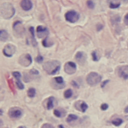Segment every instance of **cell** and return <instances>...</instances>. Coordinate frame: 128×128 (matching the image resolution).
I'll return each instance as SVG.
<instances>
[{
  "label": "cell",
  "mask_w": 128,
  "mask_h": 128,
  "mask_svg": "<svg viewBox=\"0 0 128 128\" xmlns=\"http://www.w3.org/2000/svg\"><path fill=\"white\" fill-rule=\"evenodd\" d=\"M41 128H54V127L50 124H45L42 125Z\"/></svg>",
  "instance_id": "31"
},
{
  "label": "cell",
  "mask_w": 128,
  "mask_h": 128,
  "mask_svg": "<svg viewBox=\"0 0 128 128\" xmlns=\"http://www.w3.org/2000/svg\"><path fill=\"white\" fill-rule=\"evenodd\" d=\"M8 38V32L5 30H4V29H1V31H0V39H1V41L2 42L6 41Z\"/></svg>",
  "instance_id": "13"
},
{
  "label": "cell",
  "mask_w": 128,
  "mask_h": 128,
  "mask_svg": "<svg viewBox=\"0 0 128 128\" xmlns=\"http://www.w3.org/2000/svg\"><path fill=\"white\" fill-rule=\"evenodd\" d=\"M112 123L115 126L118 127V126H120V125L123 123V120H122L121 118H116V119L113 120V121L112 122Z\"/></svg>",
  "instance_id": "16"
},
{
  "label": "cell",
  "mask_w": 128,
  "mask_h": 128,
  "mask_svg": "<svg viewBox=\"0 0 128 128\" xmlns=\"http://www.w3.org/2000/svg\"><path fill=\"white\" fill-rule=\"evenodd\" d=\"M59 127H60V128H64L63 127V125H60Z\"/></svg>",
  "instance_id": "36"
},
{
  "label": "cell",
  "mask_w": 128,
  "mask_h": 128,
  "mask_svg": "<svg viewBox=\"0 0 128 128\" xmlns=\"http://www.w3.org/2000/svg\"><path fill=\"white\" fill-rule=\"evenodd\" d=\"M16 51V47L12 44H7L3 49V54L7 57H11Z\"/></svg>",
  "instance_id": "6"
},
{
  "label": "cell",
  "mask_w": 128,
  "mask_h": 128,
  "mask_svg": "<svg viewBox=\"0 0 128 128\" xmlns=\"http://www.w3.org/2000/svg\"><path fill=\"white\" fill-rule=\"evenodd\" d=\"M107 82H109V80H106V81H105V82H103V85H102V87H103Z\"/></svg>",
  "instance_id": "34"
},
{
  "label": "cell",
  "mask_w": 128,
  "mask_h": 128,
  "mask_svg": "<svg viewBox=\"0 0 128 128\" xmlns=\"http://www.w3.org/2000/svg\"><path fill=\"white\" fill-rule=\"evenodd\" d=\"M101 81V76L96 72H91L87 76V82L91 86H97Z\"/></svg>",
  "instance_id": "3"
},
{
  "label": "cell",
  "mask_w": 128,
  "mask_h": 128,
  "mask_svg": "<svg viewBox=\"0 0 128 128\" xmlns=\"http://www.w3.org/2000/svg\"><path fill=\"white\" fill-rule=\"evenodd\" d=\"M22 114H23L22 110L18 107H12L8 111L9 116L13 118H18L22 116Z\"/></svg>",
  "instance_id": "7"
},
{
  "label": "cell",
  "mask_w": 128,
  "mask_h": 128,
  "mask_svg": "<svg viewBox=\"0 0 128 128\" xmlns=\"http://www.w3.org/2000/svg\"><path fill=\"white\" fill-rule=\"evenodd\" d=\"M16 85H17V86L18 87V88H20V89H23V88H24V86H23V84L20 82V80H17Z\"/></svg>",
  "instance_id": "26"
},
{
  "label": "cell",
  "mask_w": 128,
  "mask_h": 128,
  "mask_svg": "<svg viewBox=\"0 0 128 128\" xmlns=\"http://www.w3.org/2000/svg\"><path fill=\"white\" fill-rule=\"evenodd\" d=\"M124 22L127 25H128V14H126V16H124Z\"/></svg>",
  "instance_id": "33"
},
{
  "label": "cell",
  "mask_w": 128,
  "mask_h": 128,
  "mask_svg": "<svg viewBox=\"0 0 128 128\" xmlns=\"http://www.w3.org/2000/svg\"><path fill=\"white\" fill-rule=\"evenodd\" d=\"M121 3L120 2H110V4H109V7L111 8H117L120 6Z\"/></svg>",
  "instance_id": "21"
},
{
  "label": "cell",
  "mask_w": 128,
  "mask_h": 128,
  "mask_svg": "<svg viewBox=\"0 0 128 128\" xmlns=\"http://www.w3.org/2000/svg\"><path fill=\"white\" fill-rule=\"evenodd\" d=\"M1 16L4 19H10L11 18L14 13L15 9L14 6L8 2H4L1 4Z\"/></svg>",
  "instance_id": "1"
},
{
  "label": "cell",
  "mask_w": 128,
  "mask_h": 128,
  "mask_svg": "<svg viewBox=\"0 0 128 128\" xmlns=\"http://www.w3.org/2000/svg\"><path fill=\"white\" fill-rule=\"evenodd\" d=\"M12 75H13L14 77H15L17 79V80H20V78L21 77V74L18 71H14V72H12Z\"/></svg>",
  "instance_id": "25"
},
{
  "label": "cell",
  "mask_w": 128,
  "mask_h": 128,
  "mask_svg": "<svg viewBox=\"0 0 128 128\" xmlns=\"http://www.w3.org/2000/svg\"><path fill=\"white\" fill-rule=\"evenodd\" d=\"M64 70L68 74H73L76 70V64L72 62H69L65 64Z\"/></svg>",
  "instance_id": "8"
},
{
  "label": "cell",
  "mask_w": 128,
  "mask_h": 128,
  "mask_svg": "<svg viewBox=\"0 0 128 128\" xmlns=\"http://www.w3.org/2000/svg\"><path fill=\"white\" fill-rule=\"evenodd\" d=\"M124 112H126V113H128V106L125 108V110H124Z\"/></svg>",
  "instance_id": "35"
},
{
  "label": "cell",
  "mask_w": 128,
  "mask_h": 128,
  "mask_svg": "<svg viewBox=\"0 0 128 128\" xmlns=\"http://www.w3.org/2000/svg\"><path fill=\"white\" fill-rule=\"evenodd\" d=\"M47 104H46V108L47 110H51L54 107V97H50L46 100Z\"/></svg>",
  "instance_id": "12"
},
{
  "label": "cell",
  "mask_w": 128,
  "mask_h": 128,
  "mask_svg": "<svg viewBox=\"0 0 128 128\" xmlns=\"http://www.w3.org/2000/svg\"></svg>",
  "instance_id": "37"
},
{
  "label": "cell",
  "mask_w": 128,
  "mask_h": 128,
  "mask_svg": "<svg viewBox=\"0 0 128 128\" xmlns=\"http://www.w3.org/2000/svg\"><path fill=\"white\" fill-rule=\"evenodd\" d=\"M87 4H88V8H91V9L94 8V2L93 1H88L87 2Z\"/></svg>",
  "instance_id": "27"
},
{
  "label": "cell",
  "mask_w": 128,
  "mask_h": 128,
  "mask_svg": "<svg viewBox=\"0 0 128 128\" xmlns=\"http://www.w3.org/2000/svg\"><path fill=\"white\" fill-rule=\"evenodd\" d=\"M65 18L68 22H75L78 20L79 19V14L77 11L75 10H69L65 14Z\"/></svg>",
  "instance_id": "4"
},
{
  "label": "cell",
  "mask_w": 128,
  "mask_h": 128,
  "mask_svg": "<svg viewBox=\"0 0 128 128\" xmlns=\"http://www.w3.org/2000/svg\"><path fill=\"white\" fill-rule=\"evenodd\" d=\"M72 91L71 90V89H67V90H66L65 91V92H64V97H65V98H71L72 97Z\"/></svg>",
  "instance_id": "18"
},
{
  "label": "cell",
  "mask_w": 128,
  "mask_h": 128,
  "mask_svg": "<svg viewBox=\"0 0 128 128\" xmlns=\"http://www.w3.org/2000/svg\"><path fill=\"white\" fill-rule=\"evenodd\" d=\"M88 105L86 104V103L85 102H83V101H81V105H80V110L81 111V112H84L86 110H87V109H88Z\"/></svg>",
  "instance_id": "19"
},
{
  "label": "cell",
  "mask_w": 128,
  "mask_h": 128,
  "mask_svg": "<svg viewBox=\"0 0 128 128\" xmlns=\"http://www.w3.org/2000/svg\"><path fill=\"white\" fill-rule=\"evenodd\" d=\"M35 60H36V62H38V63H41L42 62H43V57L41 56V55H38L37 57H36V58H35Z\"/></svg>",
  "instance_id": "28"
},
{
  "label": "cell",
  "mask_w": 128,
  "mask_h": 128,
  "mask_svg": "<svg viewBox=\"0 0 128 128\" xmlns=\"http://www.w3.org/2000/svg\"><path fill=\"white\" fill-rule=\"evenodd\" d=\"M77 118H78V117H77L75 115L70 114V115L68 116V118H67L66 121H67V122H72V121H75V120H76Z\"/></svg>",
  "instance_id": "20"
},
{
  "label": "cell",
  "mask_w": 128,
  "mask_h": 128,
  "mask_svg": "<svg viewBox=\"0 0 128 128\" xmlns=\"http://www.w3.org/2000/svg\"><path fill=\"white\" fill-rule=\"evenodd\" d=\"M29 32L31 33V35H32V40L34 41V46H36L37 45V43H36V40L35 39V35H34V28L33 27H30L29 28Z\"/></svg>",
  "instance_id": "22"
},
{
  "label": "cell",
  "mask_w": 128,
  "mask_h": 128,
  "mask_svg": "<svg viewBox=\"0 0 128 128\" xmlns=\"http://www.w3.org/2000/svg\"><path fill=\"white\" fill-rule=\"evenodd\" d=\"M53 42L49 39V37H47L44 39V40L42 41V45L45 47H50L53 45Z\"/></svg>",
  "instance_id": "14"
},
{
  "label": "cell",
  "mask_w": 128,
  "mask_h": 128,
  "mask_svg": "<svg viewBox=\"0 0 128 128\" xmlns=\"http://www.w3.org/2000/svg\"><path fill=\"white\" fill-rule=\"evenodd\" d=\"M92 57H93V60L94 61H95V62H97L98 61V57L97 56L96 52H92Z\"/></svg>",
  "instance_id": "29"
},
{
  "label": "cell",
  "mask_w": 128,
  "mask_h": 128,
  "mask_svg": "<svg viewBox=\"0 0 128 128\" xmlns=\"http://www.w3.org/2000/svg\"><path fill=\"white\" fill-rule=\"evenodd\" d=\"M54 116H56V117H57V118H61L63 116H64V114H63L60 110H55L54 111Z\"/></svg>",
  "instance_id": "23"
},
{
  "label": "cell",
  "mask_w": 128,
  "mask_h": 128,
  "mask_svg": "<svg viewBox=\"0 0 128 128\" xmlns=\"http://www.w3.org/2000/svg\"><path fill=\"white\" fill-rule=\"evenodd\" d=\"M32 58L30 56L29 54H23L22 55L20 58H19V60H18V62L20 64L24 66V67H27L29 66V64H31L32 63Z\"/></svg>",
  "instance_id": "5"
},
{
  "label": "cell",
  "mask_w": 128,
  "mask_h": 128,
  "mask_svg": "<svg viewBox=\"0 0 128 128\" xmlns=\"http://www.w3.org/2000/svg\"><path fill=\"white\" fill-rule=\"evenodd\" d=\"M48 34H49V32L47 28L42 26H39L37 27V35L39 38H41L43 37L47 38L48 37Z\"/></svg>",
  "instance_id": "9"
},
{
  "label": "cell",
  "mask_w": 128,
  "mask_h": 128,
  "mask_svg": "<svg viewBox=\"0 0 128 128\" xmlns=\"http://www.w3.org/2000/svg\"><path fill=\"white\" fill-rule=\"evenodd\" d=\"M30 72H31V74H35V75H38V71L37 70H35V69H32V70H30Z\"/></svg>",
  "instance_id": "32"
},
{
  "label": "cell",
  "mask_w": 128,
  "mask_h": 128,
  "mask_svg": "<svg viewBox=\"0 0 128 128\" xmlns=\"http://www.w3.org/2000/svg\"><path fill=\"white\" fill-rule=\"evenodd\" d=\"M27 94L29 98H33L35 95V89L33 88H31L28 90V92H27Z\"/></svg>",
  "instance_id": "17"
},
{
  "label": "cell",
  "mask_w": 128,
  "mask_h": 128,
  "mask_svg": "<svg viewBox=\"0 0 128 128\" xmlns=\"http://www.w3.org/2000/svg\"><path fill=\"white\" fill-rule=\"evenodd\" d=\"M100 108H101L102 110H106L109 108V105L106 104H103L101 105Z\"/></svg>",
  "instance_id": "30"
},
{
  "label": "cell",
  "mask_w": 128,
  "mask_h": 128,
  "mask_svg": "<svg viewBox=\"0 0 128 128\" xmlns=\"http://www.w3.org/2000/svg\"><path fill=\"white\" fill-rule=\"evenodd\" d=\"M20 6L24 10H29L32 8V3L29 0H23L20 2Z\"/></svg>",
  "instance_id": "11"
},
{
  "label": "cell",
  "mask_w": 128,
  "mask_h": 128,
  "mask_svg": "<svg viewBox=\"0 0 128 128\" xmlns=\"http://www.w3.org/2000/svg\"><path fill=\"white\" fill-rule=\"evenodd\" d=\"M54 81L57 85H61V86H65L63 79V77H61V76L55 77V78L54 79Z\"/></svg>",
  "instance_id": "15"
},
{
  "label": "cell",
  "mask_w": 128,
  "mask_h": 128,
  "mask_svg": "<svg viewBox=\"0 0 128 128\" xmlns=\"http://www.w3.org/2000/svg\"><path fill=\"white\" fill-rule=\"evenodd\" d=\"M86 58H87V56L84 52H78L75 55L76 61L81 64H83L85 62Z\"/></svg>",
  "instance_id": "10"
},
{
  "label": "cell",
  "mask_w": 128,
  "mask_h": 128,
  "mask_svg": "<svg viewBox=\"0 0 128 128\" xmlns=\"http://www.w3.org/2000/svg\"><path fill=\"white\" fill-rule=\"evenodd\" d=\"M44 70L50 75H54L57 73L60 69V62L56 60L54 61H50L46 62L44 66H43Z\"/></svg>",
  "instance_id": "2"
},
{
  "label": "cell",
  "mask_w": 128,
  "mask_h": 128,
  "mask_svg": "<svg viewBox=\"0 0 128 128\" xmlns=\"http://www.w3.org/2000/svg\"><path fill=\"white\" fill-rule=\"evenodd\" d=\"M120 76H121L122 78L125 79V80L128 79V74L126 72V71H125V70H120Z\"/></svg>",
  "instance_id": "24"
}]
</instances>
